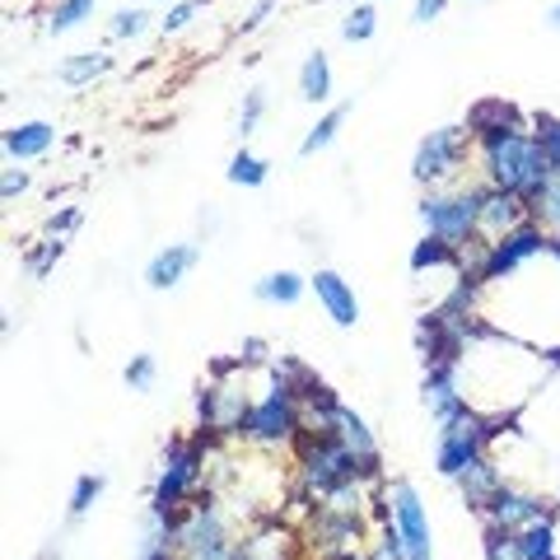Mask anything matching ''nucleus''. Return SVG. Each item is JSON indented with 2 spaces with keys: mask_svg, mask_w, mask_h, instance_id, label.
Returning a JSON list of instances; mask_svg holds the SVG:
<instances>
[{
  "mask_svg": "<svg viewBox=\"0 0 560 560\" xmlns=\"http://www.w3.org/2000/svg\"><path fill=\"white\" fill-rule=\"evenodd\" d=\"M481 160H486L490 187L514 191L528 210L541 206V197H547V187L556 178V168L547 164V154H541L533 131H514L504 140H490V145H481Z\"/></svg>",
  "mask_w": 560,
  "mask_h": 560,
  "instance_id": "f257e3e1",
  "label": "nucleus"
},
{
  "mask_svg": "<svg viewBox=\"0 0 560 560\" xmlns=\"http://www.w3.org/2000/svg\"><path fill=\"white\" fill-rule=\"evenodd\" d=\"M360 477H374L370 463H364L337 430H318V440L304 448V481H308V490H318V495L331 500V495H346Z\"/></svg>",
  "mask_w": 560,
  "mask_h": 560,
  "instance_id": "f03ea898",
  "label": "nucleus"
},
{
  "mask_svg": "<svg viewBox=\"0 0 560 560\" xmlns=\"http://www.w3.org/2000/svg\"><path fill=\"white\" fill-rule=\"evenodd\" d=\"M481 197L486 191H430L420 201V224L453 248H467L471 238H481Z\"/></svg>",
  "mask_w": 560,
  "mask_h": 560,
  "instance_id": "7ed1b4c3",
  "label": "nucleus"
},
{
  "mask_svg": "<svg viewBox=\"0 0 560 560\" xmlns=\"http://www.w3.org/2000/svg\"><path fill=\"white\" fill-rule=\"evenodd\" d=\"M504 420H481L477 411H467L463 420H453V425H440V444H434V471L448 481H458L463 471L486 458L490 440L500 434Z\"/></svg>",
  "mask_w": 560,
  "mask_h": 560,
  "instance_id": "20e7f679",
  "label": "nucleus"
},
{
  "mask_svg": "<svg viewBox=\"0 0 560 560\" xmlns=\"http://www.w3.org/2000/svg\"><path fill=\"white\" fill-rule=\"evenodd\" d=\"M481 261H477V285H490V280H504V276H514L518 267H528L533 257H547L551 253V234L541 230L537 220H523L518 230H510L504 238L495 243H481Z\"/></svg>",
  "mask_w": 560,
  "mask_h": 560,
  "instance_id": "39448f33",
  "label": "nucleus"
},
{
  "mask_svg": "<svg viewBox=\"0 0 560 560\" xmlns=\"http://www.w3.org/2000/svg\"><path fill=\"white\" fill-rule=\"evenodd\" d=\"M201 477V444L191 440H173L164 448L160 477H154V495H150V514H178V504L187 500V490Z\"/></svg>",
  "mask_w": 560,
  "mask_h": 560,
  "instance_id": "423d86ee",
  "label": "nucleus"
},
{
  "mask_svg": "<svg viewBox=\"0 0 560 560\" xmlns=\"http://www.w3.org/2000/svg\"><path fill=\"white\" fill-rule=\"evenodd\" d=\"M300 430V397L285 378H271L267 397L253 401V416H248V430H243V440H257V444H285L290 434Z\"/></svg>",
  "mask_w": 560,
  "mask_h": 560,
  "instance_id": "0eeeda50",
  "label": "nucleus"
},
{
  "mask_svg": "<svg viewBox=\"0 0 560 560\" xmlns=\"http://www.w3.org/2000/svg\"><path fill=\"white\" fill-rule=\"evenodd\" d=\"M388 504H393V523L401 533V547H407V560H434V551H430V518H425V504H420V490L411 481H393L388 486Z\"/></svg>",
  "mask_w": 560,
  "mask_h": 560,
  "instance_id": "6e6552de",
  "label": "nucleus"
},
{
  "mask_svg": "<svg viewBox=\"0 0 560 560\" xmlns=\"http://www.w3.org/2000/svg\"><path fill=\"white\" fill-rule=\"evenodd\" d=\"M463 140H467V131H463V127H440V131H430V136L416 145L411 178H416V183H425V187L444 183L448 173L463 164Z\"/></svg>",
  "mask_w": 560,
  "mask_h": 560,
  "instance_id": "1a4fd4ad",
  "label": "nucleus"
},
{
  "mask_svg": "<svg viewBox=\"0 0 560 560\" xmlns=\"http://www.w3.org/2000/svg\"><path fill=\"white\" fill-rule=\"evenodd\" d=\"M178 547L191 556V560H230V537H224V523L210 504H197L191 518L178 528Z\"/></svg>",
  "mask_w": 560,
  "mask_h": 560,
  "instance_id": "9d476101",
  "label": "nucleus"
},
{
  "mask_svg": "<svg viewBox=\"0 0 560 560\" xmlns=\"http://www.w3.org/2000/svg\"><path fill=\"white\" fill-rule=\"evenodd\" d=\"M486 518H490V523H500V528H510V533H518V528H528V523L547 518V500L533 495V490H523V486H510V481H504L495 495H490Z\"/></svg>",
  "mask_w": 560,
  "mask_h": 560,
  "instance_id": "9b49d317",
  "label": "nucleus"
},
{
  "mask_svg": "<svg viewBox=\"0 0 560 560\" xmlns=\"http://www.w3.org/2000/svg\"><path fill=\"white\" fill-rule=\"evenodd\" d=\"M308 290L318 294V304H323V313L337 327H355L360 323V300H355V290H350V280L346 276H337L331 267H318L308 276Z\"/></svg>",
  "mask_w": 560,
  "mask_h": 560,
  "instance_id": "f8f14e48",
  "label": "nucleus"
},
{
  "mask_svg": "<svg viewBox=\"0 0 560 560\" xmlns=\"http://www.w3.org/2000/svg\"><path fill=\"white\" fill-rule=\"evenodd\" d=\"M514 131H523V113L514 108V103L481 98V103H471V108H467V136H477L481 145H490V140H504Z\"/></svg>",
  "mask_w": 560,
  "mask_h": 560,
  "instance_id": "ddd939ff",
  "label": "nucleus"
},
{
  "mask_svg": "<svg viewBox=\"0 0 560 560\" xmlns=\"http://www.w3.org/2000/svg\"><path fill=\"white\" fill-rule=\"evenodd\" d=\"M523 220H528V206H523V201L514 197V191L486 187V197H481V243L504 238L510 230H518Z\"/></svg>",
  "mask_w": 560,
  "mask_h": 560,
  "instance_id": "4468645a",
  "label": "nucleus"
},
{
  "mask_svg": "<svg viewBox=\"0 0 560 560\" xmlns=\"http://www.w3.org/2000/svg\"><path fill=\"white\" fill-rule=\"evenodd\" d=\"M197 261H201L197 243H168V248H160V253L150 257L145 285H150V290H173V285H183V276L197 267Z\"/></svg>",
  "mask_w": 560,
  "mask_h": 560,
  "instance_id": "2eb2a0df",
  "label": "nucleus"
},
{
  "mask_svg": "<svg viewBox=\"0 0 560 560\" xmlns=\"http://www.w3.org/2000/svg\"><path fill=\"white\" fill-rule=\"evenodd\" d=\"M51 140H57V127L43 117H33V121H14V127H5V160L14 164H28V160H43V154L51 150Z\"/></svg>",
  "mask_w": 560,
  "mask_h": 560,
  "instance_id": "dca6fc26",
  "label": "nucleus"
},
{
  "mask_svg": "<svg viewBox=\"0 0 560 560\" xmlns=\"http://www.w3.org/2000/svg\"><path fill=\"white\" fill-rule=\"evenodd\" d=\"M253 294L261 304H276V308H294L308 294V280L300 276V271H290V267H280V271H271V276H261L257 285H253Z\"/></svg>",
  "mask_w": 560,
  "mask_h": 560,
  "instance_id": "f3484780",
  "label": "nucleus"
},
{
  "mask_svg": "<svg viewBox=\"0 0 560 560\" xmlns=\"http://www.w3.org/2000/svg\"><path fill=\"white\" fill-rule=\"evenodd\" d=\"M108 70H113V51H75V57H66L57 66V80L66 90H84V84L103 80Z\"/></svg>",
  "mask_w": 560,
  "mask_h": 560,
  "instance_id": "a211bd4d",
  "label": "nucleus"
},
{
  "mask_svg": "<svg viewBox=\"0 0 560 560\" xmlns=\"http://www.w3.org/2000/svg\"><path fill=\"white\" fill-rule=\"evenodd\" d=\"M458 486H463V495H467L471 510L486 514V504H490V495H495V490L504 486V477H500V467L490 463V458H477V463H471L463 477H458Z\"/></svg>",
  "mask_w": 560,
  "mask_h": 560,
  "instance_id": "6ab92c4d",
  "label": "nucleus"
},
{
  "mask_svg": "<svg viewBox=\"0 0 560 560\" xmlns=\"http://www.w3.org/2000/svg\"><path fill=\"white\" fill-rule=\"evenodd\" d=\"M300 98L304 103H327L331 98V61L323 47H313L300 66Z\"/></svg>",
  "mask_w": 560,
  "mask_h": 560,
  "instance_id": "aec40b11",
  "label": "nucleus"
},
{
  "mask_svg": "<svg viewBox=\"0 0 560 560\" xmlns=\"http://www.w3.org/2000/svg\"><path fill=\"white\" fill-rule=\"evenodd\" d=\"M346 117H350V103H337V108H327L318 121L308 127V136L300 140V154L308 160V154H318V150H327L331 140H337V131L346 127Z\"/></svg>",
  "mask_w": 560,
  "mask_h": 560,
  "instance_id": "412c9836",
  "label": "nucleus"
},
{
  "mask_svg": "<svg viewBox=\"0 0 560 560\" xmlns=\"http://www.w3.org/2000/svg\"><path fill=\"white\" fill-rule=\"evenodd\" d=\"M98 10V0H57L47 14V33L51 38H61V33H75L80 24H90Z\"/></svg>",
  "mask_w": 560,
  "mask_h": 560,
  "instance_id": "4be33fe9",
  "label": "nucleus"
},
{
  "mask_svg": "<svg viewBox=\"0 0 560 560\" xmlns=\"http://www.w3.org/2000/svg\"><path fill=\"white\" fill-rule=\"evenodd\" d=\"M518 560H556V528L547 518L518 528Z\"/></svg>",
  "mask_w": 560,
  "mask_h": 560,
  "instance_id": "5701e85b",
  "label": "nucleus"
},
{
  "mask_svg": "<svg viewBox=\"0 0 560 560\" xmlns=\"http://www.w3.org/2000/svg\"><path fill=\"white\" fill-rule=\"evenodd\" d=\"M374 33H378V10L370 5V0H355L341 20V38L346 43H370Z\"/></svg>",
  "mask_w": 560,
  "mask_h": 560,
  "instance_id": "b1692460",
  "label": "nucleus"
},
{
  "mask_svg": "<svg viewBox=\"0 0 560 560\" xmlns=\"http://www.w3.org/2000/svg\"><path fill=\"white\" fill-rule=\"evenodd\" d=\"M234 187H261L271 178V164L261 160V154H253V150H238L234 160H230V173H224Z\"/></svg>",
  "mask_w": 560,
  "mask_h": 560,
  "instance_id": "393cba45",
  "label": "nucleus"
},
{
  "mask_svg": "<svg viewBox=\"0 0 560 560\" xmlns=\"http://www.w3.org/2000/svg\"><path fill=\"white\" fill-rule=\"evenodd\" d=\"M150 24H160V20H154V14H150L145 5H121V10L113 14L108 33H113L117 43H131V38H140V33H145Z\"/></svg>",
  "mask_w": 560,
  "mask_h": 560,
  "instance_id": "a878e982",
  "label": "nucleus"
},
{
  "mask_svg": "<svg viewBox=\"0 0 560 560\" xmlns=\"http://www.w3.org/2000/svg\"><path fill=\"white\" fill-rule=\"evenodd\" d=\"M444 261H458V248L444 238H434V234H425L411 248V271H430V267H444Z\"/></svg>",
  "mask_w": 560,
  "mask_h": 560,
  "instance_id": "bb28decb",
  "label": "nucleus"
},
{
  "mask_svg": "<svg viewBox=\"0 0 560 560\" xmlns=\"http://www.w3.org/2000/svg\"><path fill=\"white\" fill-rule=\"evenodd\" d=\"M210 10V0H178V5H168L164 10V20L154 24L164 33V38H173V33H183V28H191V20H197V14H206Z\"/></svg>",
  "mask_w": 560,
  "mask_h": 560,
  "instance_id": "cd10ccee",
  "label": "nucleus"
},
{
  "mask_svg": "<svg viewBox=\"0 0 560 560\" xmlns=\"http://www.w3.org/2000/svg\"><path fill=\"white\" fill-rule=\"evenodd\" d=\"M103 486H108V477H103V471H84V477L75 481V490H70V518L90 514L94 500L103 495Z\"/></svg>",
  "mask_w": 560,
  "mask_h": 560,
  "instance_id": "c85d7f7f",
  "label": "nucleus"
},
{
  "mask_svg": "<svg viewBox=\"0 0 560 560\" xmlns=\"http://www.w3.org/2000/svg\"><path fill=\"white\" fill-rule=\"evenodd\" d=\"M533 136H537L541 154H547V164L560 173V117H551V113H537V117H533Z\"/></svg>",
  "mask_w": 560,
  "mask_h": 560,
  "instance_id": "c756f323",
  "label": "nucleus"
},
{
  "mask_svg": "<svg viewBox=\"0 0 560 560\" xmlns=\"http://www.w3.org/2000/svg\"><path fill=\"white\" fill-rule=\"evenodd\" d=\"M121 378H127V388H131V393H150V388H154V378H160V360H154L150 350H140V355H131L127 370H121Z\"/></svg>",
  "mask_w": 560,
  "mask_h": 560,
  "instance_id": "7c9ffc66",
  "label": "nucleus"
},
{
  "mask_svg": "<svg viewBox=\"0 0 560 560\" xmlns=\"http://www.w3.org/2000/svg\"><path fill=\"white\" fill-rule=\"evenodd\" d=\"M261 117H267V90H261V84H253V90L243 94V108H238V136L248 140V136L261 127Z\"/></svg>",
  "mask_w": 560,
  "mask_h": 560,
  "instance_id": "2f4dec72",
  "label": "nucleus"
},
{
  "mask_svg": "<svg viewBox=\"0 0 560 560\" xmlns=\"http://www.w3.org/2000/svg\"><path fill=\"white\" fill-rule=\"evenodd\" d=\"M61 253H66V238H57V234L43 238V248L28 257V271H33V276H47V267H51V261H57Z\"/></svg>",
  "mask_w": 560,
  "mask_h": 560,
  "instance_id": "473e14b6",
  "label": "nucleus"
},
{
  "mask_svg": "<svg viewBox=\"0 0 560 560\" xmlns=\"http://www.w3.org/2000/svg\"><path fill=\"white\" fill-rule=\"evenodd\" d=\"M537 215L547 220V234H560V173L551 178V187H547V197H541V206H537Z\"/></svg>",
  "mask_w": 560,
  "mask_h": 560,
  "instance_id": "72a5a7b5",
  "label": "nucleus"
},
{
  "mask_svg": "<svg viewBox=\"0 0 560 560\" xmlns=\"http://www.w3.org/2000/svg\"><path fill=\"white\" fill-rule=\"evenodd\" d=\"M28 191V173L24 168H5V178H0V197L14 201V197H24Z\"/></svg>",
  "mask_w": 560,
  "mask_h": 560,
  "instance_id": "f704fd0d",
  "label": "nucleus"
},
{
  "mask_svg": "<svg viewBox=\"0 0 560 560\" xmlns=\"http://www.w3.org/2000/svg\"><path fill=\"white\" fill-rule=\"evenodd\" d=\"M276 10V0H257V5L248 10V14H243V20H238V33H253V28H261V24H267V14Z\"/></svg>",
  "mask_w": 560,
  "mask_h": 560,
  "instance_id": "c9c22d12",
  "label": "nucleus"
},
{
  "mask_svg": "<svg viewBox=\"0 0 560 560\" xmlns=\"http://www.w3.org/2000/svg\"><path fill=\"white\" fill-rule=\"evenodd\" d=\"M448 10V0H416V10H411V20L416 24H434L440 14Z\"/></svg>",
  "mask_w": 560,
  "mask_h": 560,
  "instance_id": "e433bc0d",
  "label": "nucleus"
},
{
  "mask_svg": "<svg viewBox=\"0 0 560 560\" xmlns=\"http://www.w3.org/2000/svg\"><path fill=\"white\" fill-rule=\"evenodd\" d=\"M75 224H80V210H75V206H66L61 215H51V220H47V234H57V238H61V234L75 230Z\"/></svg>",
  "mask_w": 560,
  "mask_h": 560,
  "instance_id": "4c0bfd02",
  "label": "nucleus"
},
{
  "mask_svg": "<svg viewBox=\"0 0 560 560\" xmlns=\"http://www.w3.org/2000/svg\"><path fill=\"white\" fill-rule=\"evenodd\" d=\"M243 360H248V364L267 360V341H261V337H248V341H243Z\"/></svg>",
  "mask_w": 560,
  "mask_h": 560,
  "instance_id": "58836bf2",
  "label": "nucleus"
},
{
  "mask_svg": "<svg viewBox=\"0 0 560 560\" xmlns=\"http://www.w3.org/2000/svg\"><path fill=\"white\" fill-rule=\"evenodd\" d=\"M547 24H551V28H560V0H556V5L547 10Z\"/></svg>",
  "mask_w": 560,
  "mask_h": 560,
  "instance_id": "ea45409f",
  "label": "nucleus"
}]
</instances>
